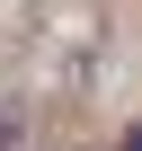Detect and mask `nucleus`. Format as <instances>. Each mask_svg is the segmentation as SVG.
Returning <instances> with one entry per match:
<instances>
[{"mask_svg":"<svg viewBox=\"0 0 142 151\" xmlns=\"http://www.w3.org/2000/svg\"><path fill=\"white\" fill-rule=\"evenodd\" d=\"M124 151H142V133H133V142H124Z\"/></svg>","mask_w":142,"mask_h":151,"instance_id":"nucleus-1","label":"nucleus"}]
</instances>
